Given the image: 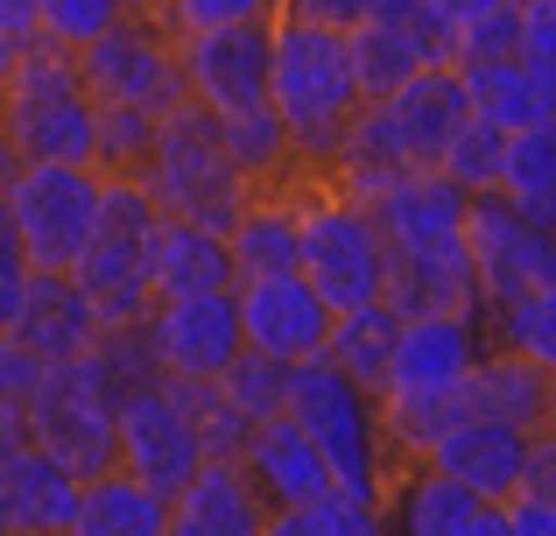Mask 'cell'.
<instances>
[{
	"label": "cell",
	"mask_w": 556,
	"mask_h": 536,
	"mask_svg": "<svg viewBox=\"0 0 556 536\" xmlns=\"http://www.w3.org/2000/svg\"><path fill=\"white\" fill-rule=\"evenodd\" d=\"M275 113L296 135L303 170H331L345 127L367 113V85L353 64V28H325L311 14H275Z\"/></svg>",
	"instance_id": "6da1fadb"
},
{
	"label": "cell",
	"mask_w": 556,
	"mask_h": 536,
	"mask_svg": "<svg viewBox=\"0 0 556 536\" xmlns=\"http://www.w3.org/2000/svg\"><path fill=\"white\" fill-rule=\"evenodd\" d=\"M289 416L311 431L339 466V487L367 495L388 509L394 487V452H388V424H380V388H367L359 374H345L331 353L296 360L289 367Z\"/></svg>",
	"instance_id": "7a4b0ae2"
},
{
	"label": "cell",
	"mask_w": 556,
	"mask_h": 536,
	"mask_svg": "<svg viewBox=\"0 0 556 536\" xmlns=\"http://www.w3.org/2000/svg\"><path fill=\"white\" fill-rule=\"evenodd\" d=\"M106 226V170L92 163H8L0 234L50 275H71Z\"/></svg>",
	"instance_id": "3957f363"
},
{
	"label": "cell",
	"mask_w": 556,
	"mask_h": 536,
	"mask_svg": "<svg viewBox=\"0 0 556 536\" xmlns=\"http://www.w3.org/2000/svg\"><path fill=\"white\" fill-rule=\"evenodd\" d=\"M141 177H149L155 205H163L169 220H204V226H218V234H232V220H240L247 198H254V177H247L226 149V121H218L212 107H198V99H184V107L163 113V135H155V155H149Z\"/></svg>",
	"instance_id": "277c9868"
},
{
	"label": "cell",
	"mask_w": 556,
	"mask_h": 536,
	"mask_svg": "<svg viewBox=\"0 0 556 536\" xmlns=\"http://www.w3.org/2000/svg\"><path fill=\"white\" fill-rule=\"evenodd\" d=\"M303 198V275L331 311H359V303L388 297V226L367 198L339 191L325 170L296 177Z\"/></svg>",
	"instance_id": "5b68a950"
},
{
	"label": "cell",
	"mask_w": 556,
	"mask_h": 536,
	"mask_svg": "<svg viewBox=\"0 0 556 536\" xmlns=\"http://www.w3.org/2000/svg\"><path fill=\"white\" fill-rule=\"evenodd\" d=\"M22 416H28V431H36V445H50L78 481L121 466V388H113L99 346L78 353V360H56L50 382L28 396Z\"/></svg>",
	"instance_id": "8992f818"
},
{
	"label": "cell",
	"mask_w": 556,
	"mask_h": 536,
	"mask_svg": "<svg viewBox=\"0 0 556 536\" xmlns=\"http://www.w3.org/2000/svg\"><path fill=\"white\" fill-rule=\"evenodd\" d=\"M85 64V92L106 99V107H149L169 113L190 99V71H184V36L169 22H149V14H127L113 22L92 50H78Z\"/></svg>",
	"instance_id": "52a82bcc"
},
{
	"label": "cell",
	"mask_w": 556,
	"mask_h": 536,
	"mask_svg": "<svg viewBox=\"0 0 556 536\" xmlns=\"http://www.w3.org/2000/svg\"><path fill=\"white\" fill-rule=\"evenodd\" d=\"M472 269H479V303L493 317L501 303L556 283V226L543 212L515 205L507 191H479L472 198Z\"/></svg>",
	"instance_id": "ba28073f"
},
{
	"label": "cell",
	"mask_w": 556,
	"mask_h": 536,
	"mask_svg": "<svg viewBox=\"0 0 556 536\" xmlns=\"http://www.w3.org/2000/svg\"><path fill=\"white\" fill-rule=\"evenodd\" d=\"M78 495L85 481L36 445L22 410L0 402V529L8 536H71L78 529Z\"/></svg>",
	"instance_id": "9c48e42d"
},
{
	"label": "cell",
	"mask_w": 556,
	"mask_h": 536,
	"mask_svg": "<svg viewBox=\"0 0 556 536\" xmlns=\"http://www.w3.org/2000/svg\"><path fill=\"white\" fill-rule=\"evenodd\" d=\"M184 71H190V99L212 107L218 121L275 107V22L198 28V36H184Z\"/></svg>",
	"instance_id": "30bf717a"
},
{
	"label": "cell",
	"mask_w": 556,
	"mask_h": 536,
	"mask_svg": "<svg viewBox=\"0 0 556 536\" xmlns=\"http://www.w3.org/2000/svg\"><path fill=\"white\" fill-rule=\"evenodd\" d=\"M204 459H212L204 452V431H198V416L184 410V396L169 388V374H155V382H141V388L121 396V466H135L141 481L177 495Z\"/></svg>",
	"instance_id": "8fae6325"
},
{
	"label": "cell",
	"mask_w": 556,
	"mask_h": 536,
	"mask_svg": "<svg viewBox=\"0 0 556 536\" xmlns=\"http://www.w3.org/2000/svg\"><path fill=\"white\" fill-rule=\"evenodd\" d=\"M232 297H240V325H247V346H254V353H275V360H289V367H296V360H317L331 346L339 311L317 297V283L303 269L247 275Z\"/></svg>",
	"instance_id": "7c38bea8"
},
{
	"label": "cell",
	"mask_w": 556,
	"mask_h": 536,
	"mask_svg": "<svg viewBox=\"0 0 556 536\" xmlns=\"http://www.w3.org/2000/svg\"><path fill=\"white\" fill-rule=\"evenodd\" d=\"M149 346L163 374H226L247 353L240 297L232 289H204V297H163L149 311Z\"/></svg>",
	"instance_id": "4fadbf2b"
},
{
	"label": "cell",
	"mask_w": 556,
	"mask_h": 536,
	"mask_svg": "<svg viewBox=\"0 0 556 536\" xmlns=\"http://www.w3.org/2000/svg\"><path fill=\"white\" fill-rule=\"evenodd\" d=\"M388 529H402V536H515V515L501 501L472 495L465 481H451L430 459H408V466H394V487H388Z\"/></svg>",
	"instance_id": "5bb4252c"
},
{
	"label": "cell",
	"mask_w": 556,
	"mask_h": 536,
	"mask_svg": "<svg viewBox=\"0 0 556 536\" xmlns=\"http://www.w3.org/2000/svg\"><path fill=\"white\" fill-rule=\"evenodd\" d=\"M163 226V220H155ZM155 226H99V240L85 248V262L71 269L78 289L92 297L99 325L106 332H127V325H149V311L163 303L155 289V262H149V234Z\"/></svg>",
	"instance_id": "9a60e30c"
},
{
	"label": "cell",
	"mask_w": 556,
	"mask_h": 536,
	"mask_svg": "<svg viewBox=\"0 0 556 536\" xmlns=\"http://www.w3.org/2000/svg\"><path fill=\"white\" fill-rule=\"evenodd\" d=\"M529 452H535V431L501 424V416H458L444 438L430 445V466H444L451 481H465L472 495L486 501H515L529 487Z\"/></svg>",
	"instance_id": "2e32d148"
},
{
	"label": "cell",
	"mask_w": 556,
	"mask_h": 536,
	"mask_svg": "<svg viewBox=\"0 0 556 536\" xmlns=\"http://www.w3.org/2000/svg\"><path fill=\"white\" fill-rule=\"evenodd\" d=\"M8 163H92L99 170V99L85 92H50V99H8L0 113Z\"/></svg>",
	"instance_id": "e0dca14e"
},
{
	"label": "cell",
	"mask_w": 556,
	"mask_h": 536,
	"mask_svg": "<svg viewBox=\"0 0 556 536\" xmlns=\"http://www.w3.org/2000/svg\"><path fill=\"white\" fill-rule=\"evenodd\" d=\"M0 332L28 339L42 360H78V353H92V346L106 339V325H99L92 297L78 289V275H50V269L28 275V289L0 311Z\"/></svg>",
	"instance_id": "ac0fdd59"
},
{
	"label": "cell",
	"mask_w": 556,
	"mask_h": 536,
	"mask_svg": "<svg viewBox=\"0 0 556 536\" xmlns=\"http://www.w3.org/2000/svg\"><path fill=\"white\" fill-rule=\"evenodd\" d=\"M353 64L367 99H394L402 85H416L430 64H458V36L437 28L430 14L422 22H388V14H367L353 28Z\"/></svg>",
	"instance_id": "d6986e66"
},
{
	"label": "cell",
	"mask_w": 556,
	"mask_h": 536,
	"mask_svg": "<svg viewBox=\"0 0 556 536\" xmlns=\"http://www.w3.org/2000/svg\"><path fill=\"white\" fill-rule=\"evenodd\" d=\"M240 459H247V473L261 481V495H268L275 515H289V509H303V501H317V495H331V487H339L331 452L296 424V416H268V424L247 438Z\"/></svg>",
	"instance_id": "ffe728a7"
},
{
	"label": "cell",
	"mask_w": 556,
	"mask_h": 536,
	"mask_svg": "<svg viewBox=\"0 0 556 536\" xmlns=\"http://www.w3.org/2000/svg\"><path fill=\"white\" fill-rule=\"evenodd\" d=\"M275 509L247 459H204L177 487V536H268Z\"/></svg>",
	"instance_id": "44dd1931"
},
{
	"label": "cell",
	"mask_w": 556,
	"mask_h": 536,
	"mask_svg": "<svg viewBox=\"0 0 556 536\" xmlns=\"http://www.w3.org/2000/svg\"><path fill=\"white\" fill-rule=\"evenodd\" d=\"M388 303L402 317L422 311H479V269H472V240H444V248H388Z\"/></svg>",
	"instance_id": "7402d4cb"
},
{
	"label": "cell",
	"mask_w": 556,
	"mask_h": 536,
	"mask_svg": "<svg viewBox=\"0 0 556 536\" xmlns=\"http://www.w3.org/2000/svg\"><path fill=\"white\" fill-rule=\"evenodd\" d=\"M380 107L394 113V127H402L408 155H416V170H437L451 155V141L465 135V121H472V85H465L458 64H430L416 85H402L394 99H380Z\"/></svg>",
	"instance_id": "603a6c76"
},
{
	"label": "cell",
	"mask_w": 556,
	"mask_h": 536,
	"mask_svg": "<svg viewBox=\"0 0 556 536\" xmlns=\"http://www.w3.org/2000/svg\"><path fill=\"white\" fill-rule=\"evenodd\" d=\"M71 536H177V495L141 481L135 466H106L85 481Z\"/></svg>",
	"instance_id": "cb8c5ba5"
},
{
	"label": "cell",
	"mask_w": 556,
	"mask_h": 536,
	"mask_svg": "<svg viewBox=\"0 0 556 536\" xmlns=\"http://www.w3.org/2000/svg\"><path fill=\"white\" fill-rule=\"evenodd\" d=\"M149 262H155V289L163 297H204V289H240V262L232 240L204 220H169L149 234Z\"/></svg>",
	"instance_id": "d4e9b609"
},
{
	"label": "cell",
	"mask_w": 556,
	"mask_h": 536,
	"mask_svg": "<svg viewBox=\"0 0 556 536\" xmlns=\"http://www.w3.org/2000/svg\"><path fill=\"white\" fill-rule=\"evenodd\" d=\"M232 262H240V283L247 275H282V269H303V198H296V177L289 184H254L247 212L232 220Z\"/></svg>",
	"instance_id": "484cf974"
},
{
	"label": "cell",
	"mask_w": 556,
	"mask_h": 536,
	"mask_svg": "<svg viewBox=\"0 0 556 536\" xmlns=\"http://www.w3.org/2000/svg\"><path fill=\"white\" fill-rule=\"evenodd\" d=\"M325 177L339 184V191L367 198V205H380L402 177H416V155H408L402 127H394V113L380 107V99H367V113L345 127V141H339V155H331Z\"/></svg>",
	"instance_id": "4316f807"
},
{
	"label": "cell",
	"mask_w": 556,
	"mask_h": 536,
	"mask_svg": "<svg viewBox=\"0 0 556 536\" xmlns=\"http://www.w3.org/2000/svg\"><path fill=\"white\" fill-rule=\"evenodd\" d=\"M465 416H501V424L543 431L549 416V367H535L515 346H486V360L465 382Z\"/></svg>",
	"instance_id": "83f0119b"
},
{
	"label": "cell",
	"mask_w": 556,
	"mask_h": 536,
	"mask_svg": "<svg viewBox=\"0 0 556 536\" xmlns=\"http://www.w3.org/2000/svg\"><path fill=\"white\" fill-rule=\"evenodd\" d=\"M458 71L472 85V107L486 121H501L507 135L556 121V78H543L529 57H493V64H458Z\"/></svg>",
	"instance_id": "f1b7e54d"
},
{
	"label": "cell",
	"mask_w": 556,
	"mask_h": 536,
	"mask_svg": "<svg viewBox=\"0 0 556 536\" xmlns=\"http://www.w3.org/2000/svg\"><path fill=\"white\" fill-rule=\"evenodd\" d=\"M394 346H402V311L380 297V303H359V311H339L325 353L339 360L345 374H359L367 388H380V382H388V367H394Z\"/></svg>",
	"instance_id": "f546056e"
},
{
	"label": "cell",
	"mask_w": 556,
	"mask_h": 536,
	"mask_svg": "<svg viewBox=\"0 0 556 536\" xmlns=\"http://www.w3.org/2000/svg\"><path fill=\"white\" fill-rule=\"evenodd\" d=\"M501 191L515 198V205L543 212V220L556 212V121L507 135V170H501Z\"/></svg>",
	"instance_id": "4dcf8cb0"
},
{
	"label": "cell",
	"mask_w": 556,
	"mask_h": 536,
	"mask_svg": "<svg viewBox=\"0 0 556 536\" xmlns=\"http://www.w3.org/2000/svg\"><path fill=\"white\" fill-rule=\"evenodd\" d=\"M374 529H388V509L367 501V495H353V487H331V495L275 515L268 536H374Z\"/></svg>",
	"instance_id": "1f68e13d"
},
{
	"label": "cell",
	"mask_w": 556,
	"mask_h": 536,
	"mask_svg": "<svg viewBox=\"0 0 556 536\" xmlns=\"http://www.w3.org/2000/svg\"><path fill=\"white\" fill-rule=\"evenodd\" d=\"M486 332H493V346H515V353H529L535 367L556 374V283L501 303V311L486 317Z\"/></svg>",
	"instance_id": "d6a6232c"
},
{
	"label": "cell",
	"mask_w": 556,
	"mask_h": 536,
	"mask_svg": "<svg viewBox=\"0 0 556 536\" xmlns=\"http://www.w3.org/2000/svg\"><path fill=\"white\" fill-rule=\"evenodd\" d=\"M155 135H163V113L106 107V99H99V170H106V177H141L149 155H155Z\"/></svg>",
	"instance_id": "836d02e7"
},
{
	"label": "cell",
	"mask_w": 556,
	"mask_h": 536,
	"mask_svg": "<svg viewBox=\"0 0 556 536\" xmlns=\"http://www.w3.org/2000/svg\"><path fill=\"white\" fill-rule=\"evenodd\" d=\"M218 382H226V396L240 402V416L247 424H268V416H289V360H275V353H254V346H247L240 360H232L226 374H218Z\"/></svg>",
	"instance_id": "e575fe53"
},
{
	"label": "cell",
	"mask_w": 556,
	"mask_h": 536,
	"mask_svg": "<svg viewBox=\"0 0 556 536\" xmlns=\"http://www.w3.org/2000/svg\"><path fill=\"white\" fill-rule=\"evenodd\" d=\"M437 170H444L451 184H465L472 198H479V191H501V170H507V127H501V121H486V113H472V121H465V135L451 141V155H444Z\"/></svg>",
	"instance_id": "d590c367"
},
{
	"label": "cell",
	"mask_w": 556,
	"mask_h": 536,
	"mask_svg": "<svg viewBox=\"0 0 556 536\" xmlns=\"http://www.w3.org/2000/svg\"><path fill=\"white\" fill-rule=\"evenodd\" d=\"M113 22H127V0H42V36L64 50H92Z\"/></svg>",
	"instance_id": "8d00e7d4"
},
{
	"label": "cell",
	"mask_w": 556,
	"mask_h": 536,
	"mask_svg": "<svg viewBox=\"0 0 556 536\" xmlns=\"http://www.w3.org/2000/svg\"><path fill=\"white\" fill-rule=\"evenodd\" d=\"M289 0H169L163 22L177 36H198V28H226V22H275Z\"/></svg>",
	"instance_id": "74e56055"
},
{
	"label": "cell",
	"mask_w": 556,
	"mask_h": 536,
	"mask_svg": "<svg viewBox=\"0 0 556 536\" xmlns=\"http://www.w3.org/2000/svg\"><path fill=\"white\" fill-rule=\"evenodd\" d=\"M50 367H56V360H42L28 339L0 332V402H8V410H28V396L50 382Z\"/></svg>",
	"instance_id": "f35d334b"
},
{
	"label": "cell",
	"mask_w": 556,
	"mask_h": 536,
	"mask_svg": "<svg viewBox=\"0 0 556 536\" xmlns=\"http://www.w3.org/2000/svg\"><path fill=\"white\" fill-rule=\"evenodd\" d=\"M493 57H521V0L472 28H458V64H493Z\"/></svg>",
	"instance_id": "ab89813d"
},
{
	"label": "cell",
	"mask_w": 556,
	"mask_h": 536,
	"mask_svg": "<svg viewBox=\"0 0 556 536\" xmlns=\"http://www.w3.org/2000/svg\"><path fill=\"white\" fill-rule=\"evenodd\" d=\"M521 57L556 78V0H521Z\"/></svg>",
	"instance_id": "60d3db41"
},
{
	"label": "cell",
	"mask_w": 556,
	"mask_h": 536,
	"mask_svg": "<svg viewBox=\"0 0 556 536\" xmlns=\"http://www.w3.org/2000/svg\"><path fill=\"white\" fill-rule=\"evenodd\" d=\"M42 42V0H0V64Z\"/></svg>",
	"instance_id": "b9f144b4"
},
{
	"label": "cell",
	"mask_w": 556,
	"mask_h": 536,
	"mask_svg": "<svg viewBox=\"0 0 556 536\" xmlns=\"http://www.w3.org/2000/svg\"><path fill=\"white\" fill-rule=\"evenodd\" d=\"M501 8H515V0H422V14H430L437 28H472V22H486V14H501Z\"/></svg>",
	"instance_id": "7bdbcfd3"
},
{
	"label": "cell",
	"mask_w": 556,
	"mask_h": 536,
	"mask_svg": "<svg viewBox=\"0 0 556 536\" xmlns=\"http://www.w3.org/2000/svg\"><path fill=\"white\" fill-rule=\"evenodd\" d=\"M296 14H311V22H325V28H359L374 14V0H289Z\"/></svg>",
	"instance_id": "ee69618b"
},
{
	"label": "cell",
	"mask_w": 556,
	"mask_h": 536,
	"mask_svg": "<svg viewBox=\"0 0 556 536\" xmlns=\"http://www.w3.org/2000/svg\"><path fill=\"white\" fill-rule=\"evenodd\" d=\"M507 515H515V536H556V501L549 495H515Z\"/></svg>",
	"instance_id": "f6af8a7d"
},
{
	"label": "cell",
	"mask_w": 556,
	"mask_h": 536,
	"mask_svg": "<svg viewBox=\"0 0 556 536\" xmlns=\"http://www.w3.org/2000/svg\"><path fill=\"white\" fill-rule=\"evenodd\" d=\"M521 495H549L556 501V431H535V452H529V487Z\"/></svg>",
	"instance_id": "bcb514c9"
},
{
	"label": "cell",
	"mask_w": 556,
	"mask_h": 536,
	"mask_svg": "<svg viewBox=\"0 0 556 536\" xmlns=\"http://www.w3.org/2000/svg\"><path fill=\"white\" fill-rule=\"evenodd\" d=\"M127 14H149V22H163V14H169V0H127Z\"/></svg>",
	"instance_id": "7dc6e473"
},
{
	"label": "cell",
	"mask_w": 556,
	"mask_h": 536,
	"mask_svg": "<svg viewBox=\"0 0 556 536\" xmlns=\"http://www.w3.org/2000/svg\"><path fill=\"white\" fill-rule=\"evenodd\" d=\"M543 431H556V374H549V416H543Z\"/></svg>",
	"instance_id": "c3c4849f"
},
{
	"label": "cell",
	"mask_w": 556,
	"mask_h": 536,
	"mask_svg": "<svg viewBox=\"0 0 556 536\" xmlns=\"http://www.w3.org/2000/svg\"><path fill=\"white\" fill-rule=\"evenodd\" d=\"M549 226H556V212H549Z\"/></svg>",
	"instance_id": "681fc988"
}]
</instances>
